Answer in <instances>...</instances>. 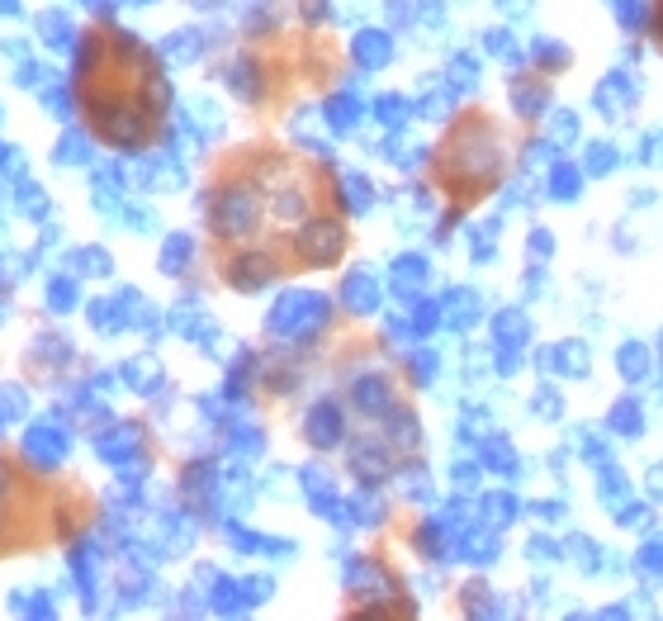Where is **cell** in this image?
<instances>
[{
  "instance_id": "obj_1",
  "label": "cell",
  "mask_w": 663,
  "mask_h": 621,
  "mask_svg": "<svg viewBox=\"0 0 663 621\" xmlns=\"http://www.w3.org/2000/svg\"><path fill=\"white\" fill-rule=\"evenodd\" d=\"M214 275L233 294H261L289 275L337 271L351 252L341 171L308 147L237 143L218 152L199 190Z\"/></svg>"
},
{
  "instance_id": "obj_2",
  "label": "cell",
  "mask_w": 663,
  "mask_h": 621,
  "mask_svg": "<svg viewBox=\"0 0 663 621\" xmlns=\"http://www.w3.org/2000/svg\"><path fill=\"white\" fill-rule=\"evenodd\" d=\"M526 138H517L488 105H465L450 114L441 143L427 152V185L441 200V233H450L469 209H479L512 176Z\"/></svg>"
},
{
  "instance_id": "obj_3",
  "label": "cell",
  "mask_w": 663,
  "mask_h": 621,
  "mask_svg": "<svg viewBox=\"0 0 663 621\" xmlns=\"http://www.w3.org/2000/svg\"><path fill=\"white\" fill-rule=\"evenodd\" d=\"M72 427L67 422H57L53 413L38 422H24V437H19V460H24V470L29 475H57L67 460H72Z\"/></svg>"
},
{
  "instance_id": "obj_4",
  "label": "cell",
  "mask_w": 663,
  "mask_h": 621,
  "mask_svg": "<svg viewBox=\"0 0 663 621\" xmlns=\"http://www.w3.org/2000/svg\"><path fill=\"white\" fill-rule=\"evenodd\" d=\"M346 403L356 408L360 418H370V422H384L394 418L398 408H403V399H398V384L389 370H360L356 380L346 384Z\"/></svg>"
},
{
  "instance_id": "obj_5",
  "label": "cell",
  "mask_w": 663,
  "mask_h": 621,
  "mask_svg": "<svg viewBox=\"0 0 663 621\" xmlns=\"http://www.w3.org/2000/svg\"><path fill=\"white\" fill-rule=\"evenodd\" d=\"M24 366H29L34 380L57 384L67 370L76 366V342L62 328H38L34 342H29V351H24Z\"/></svg>"
},
{
  "instance_id": "obj_6",
  "label": "cell",
  "mask_w": 663,
  "mask_h": 621,
  "mask_svg": "<svg viewBox=\"0 0 663 621\" xmlns=\"http://www.w3.org/2000/svg\"><path fill=\"white\" fill-rule=\"evenodd\" d=\"M95 456L105 460L109 470L147 456V427L143 422H128V418H105L95 427Z\"/></svg>"
},
{
  "instance_id": "obj_7",
  "label": "cell",
  "mask_w": 663,
  "mask_h": 621,
  "mask_svg": "<svg viewBox=\"0 0 663 621\" xmlns=\"http://www.w3.org/2000/svg\"><path fill=\"white\" fill-rule=\"evenodd\" d=\"M299 432H304V441L313 446V451H337V446H346V441H351V427H346V408H341V399L327 394V399L308 403Z\"/></svg>"
},
{
  "instance_id": "obj_8",
  "label": "cell",
  "mask_w": 663,
  "mask_h": 621,
  "mask_svg": "<svg viewBox=\"0 0 663 621\" xmlns=\"http://www.w3.org/2000/svg\"><path fill=\"white\" fill-rule=\"evenodd\" d=\"M43 309L53 318H72L76 309H86V290H81V275H72L67 266L53 271L43 280Z\"/></svg>"
},
{
  "instance_id": "obj_9",
  "label": "cell",
  "mask_w": 663,
  "mask_h": 621,
  "mask_svg": "<svg viewBox=\"0 0 663 621\" xmlns=\"http://www.w3.org/2000/svg\"><path fill=\"white\" fill-rule=\"evenodd\" d=\"M34 34H38V43L48 48V53H72V43H76V19L67 15V10H38L34 15Z\"/></svg>"
},
{
  "instance_id": "obj_10",
  "label": "cell",
  "mask_w": 663,
  "mask_h": 621,
  "mask_svg": "<svg viewBox=\"0 0 663 621\" xmlns=\"http://www.w3.org/2000/svg\"><path fill=\"white\" fill-rule=\"evenodd\" d=\"M53 162L57 166H95V133H90L86 124L81 128L67 124L62 138L53 143Z\"/></svg>"
},
{
  "instance_id": "obj_11",
  "label": "cell",
  "mask_w": 663,
  "mask_h": 621,
  "mask_svg": "<svg viewBox=\"0 0 663 621\" xmlns=\"http://www.w3.org/2000/svg\"><path fill=\"white\" fill-rule=\"evenodd\" d=\"M86 323L100 332V337H119V332L133 328V313H128L114 294H105V299H86Z\"/></svg>"
},
{
  "instance_id": "obj_12",
  "label": "cell",
  "mask_w": 663,
  "mask_h": 621,
  "mask_svg": "<svg viewBox=\"0 0 663 621\" xmlns=\"http://www.w3.org/2000/svg\"><path fill=\"white\" fill-rule=\"evenodd\" d=\"M62 266L81 280H109L114 275V256L100 247V242H86V247H72V252L62 256Z\"/></svg>"
},
{
  "instance_id": "obj_13",
  "label": "cell",
  "mask_w": 663,
  "mask_h": 621,
  "mask_svg": "<svg viewBox=\"0 0 663 621\" xmlns=\"http://www.w3.org/2000/svg\"><path fill=\"white\" fill-rule=\"evenodd\" d=\"M15 195H10V204H15V214L19 219H29V223H48L53 219V200H48V190L38 181H19L10 185Z\"/></svg>"
},
{
  "instance_id": "obj_14",
  "label": "cell",
  "mask_w": 663,
  "mask_h": 621,
  "mask_svg": "<svg viewBox=\"0 0 663 621\" xmlns=\"http://www.w3.org/2000/svg\"><path fill=\"white\" fill-rule=\"evenodd\" d=\"M10 612L15 617H29V621H53L57 617V603L48 588H10Z\"/></svg>"
},
{
  "instance_id": "obj_15",
  "label": "cell",
  "mask_w": 663,
  "mask_h": 621,
  "mask_svg": "<svg viewBox=\"0 0 663 621\" xmlns=\"http://www.w3.org/2000/svg\"><path fill=\"white\" fill-rule=\"evenodd\" d=\"M119 380H124L133 394H157V389L166 384V375H162V366H157V361L133 356V361H124V366H119Z\"/></svg>"
},
{
  "instance_id": "obj_16",
  "label": "cell",
  "mask_w": 663,
  "mask_h": 621,
  "mask_svg": "<svg viewBox=\"0 0 663 621\" xmlns=\"http://www.w3.org/2000/svg\"><path fill=\"white\" fill-rule=\"evenodd\" d=\"M38 105H43V114H53V119H62V124H72L76 114V86H67V81H48V86H38Z\"/></svg>"
},
{
  "instance_id": "obj_17",
  "label": "cell",
  "mask_w": 663,
  "mask_h": 621,
  "mask_svg": "<svg viewBox=\"0 0 663 621\" xmlns=\"http://www.w3.org/2000/svg\"><path fill=\"white\" fill-rule=\"evenodd\" d=\"M190 261H195V238H190V233H171V238L162 242V256H157L162 275H185Z\"/></svg>"
},
{
  "instance_id": "obj_18",
  "label": "cell",
  "mask_w": 663,
  "mask_h": 621,
  "mask_svg": "<svg viewBox=\"0 0 663 621\" xmlns=\"http://www.w3.org/2000/svg\"><path fill=\"white\" fill-rule=\"evenodd\" d=\"M341 304H346V313H370L379 304V290H375V280L365 271L356 275H346V285H341Z\"/></svg>"
},
{
  "instance_id": "obj_19",
  "label": "cell",
  "mask_w": 663,
  "mask_h": 621,
  "mask_svg": "<svg viewBox=\"0 0 663 621\" xmlns=\"http://www.w3.org/2000/svg\"><path fill=\"white\" fill-rule=\"evenodd\" d=\"M29 408H34L29 384L0 380V418H5V422H29Z\"/></svg>"
},
{
  "instance_id": "obj_20",
  "label": "cell",
  "mask_w": 663,
  "mask_h": 621,
  "mask_svg": "<svg viewBox=\"0 0 663 621\" xmlns=\"http://www.w3.org/2000/svg\"><path fill=\"white\" fill-rule=\"evenodd\" d=\"M389 53H394V48H389V38L384 34H360L356 43H351V57H356L360 67H384Z\"/></svg>"
},
{
  "instance_id": "obj_21",
  "label": "cell",
  "mask_w": 663,
  "mask_h": 621,
  "mask_svg": "<svg viewBox=\"0 0 663 621\" xmlns=\"http://www.w3.org/2000/svg\"><path fill=\"white\" fill-rule=\"evenodd\" d=\"M0 181H5V185L29 181V157H24V147L0 143Z\"/></svg>"
},
{
  "instance_id": "obj_22",
  "label": "cell",
  "mask_w": 663,
  "mask_h": 621,
  "mask_svg": "<svg viewBox=\"0 0 663 621\" xmlns=\"http://www.w3.org/2000/svg\"><path fill=\"white\" fill-rule=\"evenodd\" d=\"M53 67L48 62H38V57H24V62H15V86L19 91H38V86H48L53 81Z\"/></svg>"
},
{
  "instance_id": "obj_23",
  "label": "cell",
  "mask_w": 663,
  "mask_h": 621,
  "mask_svg": "<svg viewBox=\"0 0 663 621\" xmlns=\"http://www.w3.org/2000/svg\"><path fill=\"white\" fill-rule=\"evenodd\" d=\"M119 223H128L133 233H157V214H152V209H143V204H124Z\"/></svg>"
},
{
  "instance_id": "obj_24",
  "label": "cell",
  "mask_w": 663,
  "mask_h": 621,
  "mask_svg": "<svg viewBox=\"0 0 663 621\" xmlns=\"http://www.w3.org/2000/svg\"><path fill=\"white\" fill-rule=\"evenodd\" d=\"M147 588H152V579H147L143 569H128L124 579H119V593H124V603H143Z\"/></svg>"
},
{
  "instance_id": "obj_25",
  "label": "cell",
  "mask_w": 663,
  "mask_h": 621,
  "mask_svg": "<svg viewBox=\"0 0 663 621\" xmlns=\"http://www.w3.org/2000/svg\"><path fill=\"white\" fill-rule=\"evenodd\" d=\"M0 57L15 67V62H24V57H34L29 53V38H0Z\"/></svg>"
},
{
  "instance_id": "obj_26",
  "label": "cell",
  "mask_w": 663,
  "mask_h": 621,
  "mask_svg": "<svg viewBox=\"0 0 663 621\" xmlns=\"http://www.w3.org/2000/svg\"><path fill=\"white\" fill-rule=\"evenodd\" d=\"M649 43L663 53V0H649Z\"/></svg>"
},
{
  "instance_id": "obj_27",
  "label": "cell",
  "mask_w": 663,
  "mask_h": 621,
  "mask_svg": "<svg viewBox=\"0 0 663 621\" xmlns=\"http://www.w3.org/2000/svg\"><path fill=\"white\" fill-rule=\"evenodd\" d=\"M86 384H90V389H95V394H114V389H119V384H124V380H119V375H109V370H90V375H86Z\"/></svg>"
},
{
  "instance_id": "obj_28",
  "label": "cell",
  "mask_w": 663,
  "mask_h": 621,
  "mask_svg": "<svg viewBox=\"0 0 663 621\" xmlns=\"http://www.w3.org/2000/svg\"><path fill=\"white\" fill-rule=\"evenodd\" d=\"M76 5H81V10H90V15H95V19H114V15H119V5H124V0H76Z\"/></svg>"
},
{
  "instance_id": "obj_29",
  "label": "cell",
  "mask_w": 663,
  "mask_h": 621,
  "mask_svg": "<svg viewBox=\"0 0 663 621\" xmlns=\"http://www.w3.org/2000/svg\"><path fill=\"white\" fill-rule=\"evenodd\" d=\"M299 19L304 24H327V0H299Z\"/></svg>"
},
{
  "instance_id": "obj_30",
  "label": "cell",
  "mask_w": 663,
  "mask_h": 621,
  "mask_svg": "<svg viewBox=\"0 0 663 621\" xmlns=\"http://www.w3.org/2000/svg\"><path fill=\"white\" fill-rule=\"evenodd\" d=\"M10 318H15V290H10V280H5V285H0V328H5Z\"/></svg>"
},
{
  "instance_id": "obj_31",
  "label": "cell",
  "mask_w": 663,
  "mask_h": 621,
  "mask_svg": "<svg viewBox=\"0 0 663 621\" xmlns=\"http://www.w3.org/2000/svg\"><path fill=\"white\" fill-rule=\"evenodd\" d=\"M0 15H5V19H19V15H24V0H0Z\"/></svg>"
},
{
  "instance_id": "obj_32",
  "label": "cell",
  "mask_w": 663,
  "mask_h": 621,
  "mask_svg": "<svg viewBox=\"0 0 663 621\" xmlns=\"http://www.w3.org/2000/svg\"><path fill=\"white\" fill-rule=\"evenodd\" d=\"M133 5H157V0H133Z\"/></svg>"
},
{
  "instance_id": "obj_33",
  "label": "cell",
  "mask_w": 663,
  "mask_h": 621,
  "mask_svg": "<svg viewBox=\"0 0 663 621\" xmlns=\"http://www.w3.org/2000/svg\"><path fill=\"white\" fill-rule=\"evenodd\" d=\"M0 285H5V261H0Z\"/></svg>"
},
{
  "instance_id": "obj_34",
  "label": "cell",
  "mask_w": 663,
  "mask_h": 621,
  "mask_svg": "<svg viewBox=\"0 0 663 621\" xmlns=\"http://www.w3.org/2000/svg\"><path fill=\"white\" fill-rule=\"evenodd\" d=\"M0 441H5V418H0Z\"/></svg>"
},
{
  "instance_id": "obj_35",
  "label": "cell",
  "mask_w": 663,
  "mask_h": 621,
  "mask_svg": "<svg viewBox=\"0 0 663 621\" xmlns=\"http://www.w3.org/2000/svg\"><path fill=\"white\" fill-rule=\"evenodd\" d=\"M0 124H5V110H0Z\"/></svg>"
}]
</instances>
